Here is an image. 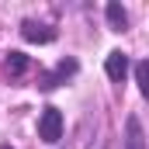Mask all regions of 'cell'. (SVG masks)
<instances>
[{"instance_id": "6da1fadb", "label": "cell", "mask_w": 149, "mask_h": 149, "mask_svg": "<svg viewBox=\"0 0 149 149\" xmlns=\"http://www.w3.org/2000/svg\"><path fill=\"white\" fill-rule=\"evenodd\" d=\"M38 139H45V142H59L63 139V114L59 108H45L42 118H38Z\"/></svg>"}, {"instance_id": "7a4b0ae2", "label": "cell", "mask_w": 149, "mask_h": 149, "mask_svg": "<svg viewBox=\"0 0 149 149\" xmlns=\"http://www.w3.org/2000/svg\"><path fill=\"white\" fill-rule=\"evenodd\" d=\"M73 73H76V63H73V59H63V63H59V66H56L52 73H42L38 87H42V90H52V87H56L59 80H66V76H73Z\"/></svg>"}, {"instance_id": "3957f363", "label": "cell", "mask_w": 149, "mask_h": 149, "mask_svg": "<svg viewBox=\"0 0 149 149\" xmlns=\"http://www.w3.org/2000/svg\"><path fill=\"white\" fill-rule=\"evenodd\" d=\"M104 70H108V76H111L114 83H125V76H128V56L125 52H108Z\"/></svg>"}, {"instance_id": "277c9868", "label": "cell", "mask_w": 149, "mask_h": 149, "mask_svg": "<svg viewBox=\"0 0 149 149\" xmlns=\"http://www.w3.org/2000/svg\"><path fill=\"white\" fill-rule=\"evenodd\" d=\"M125 149H146L142 121H139L135 114H128V121H125Z\"/></svg>"}, {"instance_id": "5b68a950", "label": "cell", "mask_w": 149, "mask_h": 149, "mask_svg": "<svg viewBox=\"0 0 149 149\" xmlns=\"http://www.w3.org/2000/svg\"><path fill=\"white\" fill-rule=\"evenodd\" d=\"M21 35L28 38V42H52V38H56V28L38 24V21H24V24H21Z\"/></svg>"}, {"instance_id": "8992f818", "label": "cell", "mask_w": 149, "mask_h": 149, "mask_svg": "<svg viewBox=\"0 0 149 149\" xmlns=\"http://www.w3.org/2000/svg\"><path fill=\"white\" fill-rule=\"evenodd\" d=\"M3 70H7L10 76H24V73H28V56H24V52H7Z\"/></svg>"}, {"instance_id": "52a82bcc", "label": "cell", "mask_w": 149, "mask_h": 149, "mask_svg": "<svg viewBox=\"0 0 149 149\" xmlns=\"http://www.w3.org/2000/svg\"><path fill=\"white\" fill-rule=\"evenodd\" d=\"M104 14H108V21H111L114 31H125V24H128V14H125V7L121 3H108L104 7Z\"/></svg>"}, {"instance_id": "ba28073f", "label": "cell", "mask_w": 149, "mask_h": 149, "mask_svg": "<svg viewBox=\"0 0 149 149\" xmlns=\"http://www.w3.org/2000/svg\"><path fill=\"white\" fill-rule=\"evenodd\" d=\"M135 80H139V90L149 94V63H135Z\"/></svg>"}, {"instance_id": "9c48e42d", "label": "cell", "mask_w": 149, "mask_h": 149, "mask_svg": "<svg viewBox=\"0 0 149 149\" xmlns=\"http://www.w3.org/2000/svg\"><path fill=\"white\" fill-rule=\"evenodd\" d=\"M0 149H10V146H0Z\"/></svg>"}]
</instances>
